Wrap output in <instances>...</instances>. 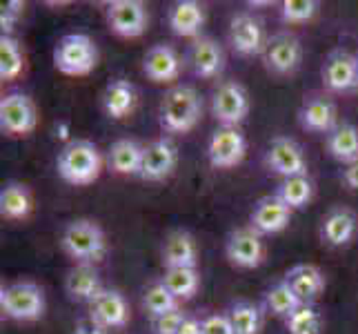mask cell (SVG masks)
I'll return each instance as SVG.
<instances>
[{
  "label": "cell",
  "mask_w": 358,
  "mask_h": 334,
  "mask_svg": "<svg viewBox=\"0 0 358 334\" xmlns=\"http://www.w3.org/2000/svg\"><path fill=\"white\" fill-rule=\"evenodd\" d=\"M203 116V98L194 85H174L165 92L158 109L160 127L167 134H187Z\"/></svg>",
  "instance_id": "1"
},
{
  "label": "cell",
  "mask_w": 358,
  "mask_h": 334,
  "mask_svg": "<svg viewBox=\"0 0 358 334\" xmlns=\"http://www.w3.org/2000/svg\"><path fill=\"white\" fill-rule=\"evenodd\" d=\"M56 169L65 183L73 185V188H85L101 176L103 154L96 143L87 139H73L58 152Z\"/></svg>",
  "instance_id": "2"
},
{
  "label": "cell",
  "mask_w": 358,
  "mask_h": 334,
  "mask_svg": "<svg viewBox=\"0 0 358 334\" xmlns=\"http://www.w3.org/2000/svg\"><path fill=\"white\" fill-rule=\"evenodd\" d=\"M60 247L76 263H96L107 252L103 228L92 218H73L60 234Z\"/></svg>",
  "instance_id": "3"
},
{
  "label": "cell",
  "mask_w": 358,
  "mask_h": 334,
  "mask_svg": "<svg viewBox=\"0 0 358 334\" xmlns=\"http://www.w3.org/2000/svg\"><path fill=\"white\" fill-rule=\"evenodd\" d=\"M45 292L34 281H14L0 290V312L5 319L20 321H38L45 314Z\"/></svg>",
  "instance_id": "4"
},
{
  "label": "cell",
  "mask_w": 358,
  "mask_h": 334,
  "mask_svg": "<svg viewBox=\"0 0 358 334\" xmlns=\"http://www.w3.org/2000/svg\"><path fill=\"white\" fill-rule=\"evenodd\" d=\"M98 65V47L87 34H67L54 49V67L65 76H87Z\"/></svg>",
  "instance_id": "5"
},
{
  "label": "cell",
  "mask_w": 358,
  "mask_h": 334,
  "mask_svg": "<svg viewBox=\"0 0 358 334\" xmlns=\"http://www.w3.org/2000/svg\"><path fill=\"white\" fill-rule=\"evenodd\" d=\"M303 63L301 39L292 32H276L267 39L263 49V65L274 76H292Z\"/></svg>",
  "instance_id": "6"
},
{
  "label": "cell",
  "mask_w": 358,
  "mask_h": 334,
  "mask_svg": "<svg viewBox=\"0 0 358 334\" xmlns=\"http://www.w3.org/2000/svg\"><path fill=\"white\" fill-rule=\"evenodd\" d=\"M38 125V109L29 94L9 92L0 98V132L7 136H29Z\"/></svg>",
  "instance_id": "7"
},
{
  "label": "cell",
  "mask_w": 358,
  "mask_h": 334,
  "mask_svg": "<svg viewBox=\"0 0 358 334\" xmlns=\"http://www.w3.org/2000/svg\"><path fill=\"white\" fill-rule=\"evenodd\" d=\"M250 114V94L238 81H223L212 92V116L225 127H238Z\"/></svg>",
  "instance_id": "8"
},
{
  "label": "cell",
  "mask_w": 358,
  "mask_h": 334,
  "mask_svg": "<svg viewBox=\"0 0 358 334\" xmlns=\"http://www.w3.org/2000/svg\"><path fill=\"white\" fill-rule=\"evenodd\" d=\"M247 154V139L241 127L218 125L207 143V160L214 169H231L241 165Z\"/></svg>",
  "instance_id": "9"
},
{
  "label": "cell",
  "mask_w": 358,
  "mask_h": 334,
  "mask_svg": "<svg viewBox=\"0 0 358 334\" xmlns=\"http://www.w3.org/2000/svg\"><path fill=\"white\" fill-rule=\"evenodd\" d=\"M105 18L109 29L120 39H138L150 25V14L141 0H112L105 7Z\"/></svg>",
  "instance_id": "10"
},
{
  "label": "cell",
  "mask_w": 358,
  "mask_h": 334,
  "mask_svg": "<svg viewBox=\"0 0 358 334\" xmlns=\"http://www.w3.org/2000/svg\"><path fill=\"white\" fill-rule=\"evenodd\" d=\"M229 45L238 56H263L267 45L265 25L254 11H238L229 22Z\"/></svg>",
  "instance_id": "11"
},
{
  "label": "cell",
  "mask_w": 358,
  "mask_h": 334,
  "mask_svg": "<svg viewBox=\"0 0 358 334\" xmlns=\"http://www.w3.org/2000/svg\"><path fill=\"white\" fill-rule=\"evenodd\" d=\"M265 165L282 179L307 176L305 150L289 136H276L265 152Z\"/></svg>",
  "instance_id": "12"
},
{
  "label": "cell",
  "mask_w": 358,
  "mask_h": 334,
  "mask_svg": "<svg viewBox=\"0 0 358 334\" xmlns=\"http://www.w3.org/2000/svg\"><path fill=\"white\" fill-rule=\"evenodd\" d=\"M225 256L234 267L254 270L265 261L263 237L254 228H236L225 241Z\"/></svg>",
  "instance_id": "13"
},
{
  "label": "cell",
  "mask_w": 358,
  "mask_h": 334,
  "mask_svg": "<svg viewBox=\"0 0 358 334\" xmlns=\"http://www.w3.org/2000/svg\"><path fill=\"white\" fill-rule=\"evenodd\" d=\"M176 163H178V150L174 141L169 136H160V139H154L143 147V163L138 176L150 183L165 181L174 174Z\"/></svg>",
  "instance_id": "14"
},
{
  "label": "cell",
  "mask_w": 358,
  "mask_h": 334,
  "mask_svg": "<svg viewBox=\"0 0 358 334\" xmlns=\"http://www.w3.org/2000/svg\"><path fill=\"white\" fill-rule=\"evenodd\" d=\"M356 76H358V56L343 47L331 49L323 63V69H320L323 88L331 94H345L350 90H356Z\"/></svg>",
  "instance_id": "15"
},
{
  "label": "cell",
  "mask_w": 358,
  "mask_h": 334,
  "mask_svg": "<svg viewBox=\"0 0 358 334\" xmlns=\"http://www.w3.org/2000/svg\"><path fill=\"white\" fill-rule=\"evenodd\" d=\"M299 123L305 132L329 134L338 125V109L336 103L325 94H310L299 109Z\"/></svg>",
  "instance_id": "16"
},
{
  "label": "cell",
  "mask_w": 358,
  "mask_h": 334,
  "mask_svg": "<svg viewBox=\"0 0 358 334\" xmlns=\"http://www.w3.org/2000/svg\"><path fill=\"white\" fill-rule=\"evenodd\" d=\"M187 60H189V67L194 71V76L205 78V81L218 78L220 74L225 71L223 45L214 39H209V36H201V39H196L192 43Z\"/></svg>",
  "instance_id": "17"
},
{
  "label": "cell",
  "mask_w": 358,
  "mask_h": 334,
  "mask_svg": "<svg viewBox=\"0 0 358 334\" xmlns=\"http://www.w3.org/2000/svg\"><path fill=\"white\" fill-rule=\"evenodd\" d=\"M292 212L294 209L282 203L276 194L263 196V199L254 205L252 214H250V228H254L261 237L278 234L289 225Z\"/></svg>",
  "instance_id": "18"
},
{
  "label": "cell",
  "mask_w": 358,
  "mask_h": 334,
  "mask_svg": "<svg viewBox=\"0 0 358 334\" xmlns=\"http://www.w3.org/2000/svg\"><path fill=\"white\" fill-rule=\"evenodd\" d=\"M182 71V60L169 43H158L147 49L143 74L152 83H174Z\"/></svg>",
  "instance_id": "19"
},
{
  "label": "cell",
  "mask_w": 358,
  "mask_h": 334,
  "mask_svg": "<svg viewBox=\"0 0 358 334\" xmlns=\"http://www.w3.org/2000/svg\"><path fill=\"white\" fill-rule=\"evenodd\" d=\"M101 272L94 263H76L65 277V292L76 303H94L103 292Z\"/></svg>",
  "instance_id": "20"
},
{
  "label": "cell",
  "mask_w": 358,
  "mask_h": 334,
  "mask_svg": "<svg viewBox=\"0 0 358 334\" xmlns=\"http://www.w3.org/2000/svg\"><path fill=\"white\" fill-rule=\"evenodd\" d=\"M90 316L96 319L105 330H118L129 323V305L122 292L105 288L101 296L90 305Z\"/></svg>",
  "instance_id": "21"
},
{
  "label": "cell",
  "mask_w": 358,
  "mask_h": 334,
  "mask_svg": "<svg viewBox=\"0 0 358 334\" xmlns=\"http://www.w3.org/2000/svg\"><path fill=\"white\" fill-rule=\"evenodd\" d=\"M163 258L165 270L176 267H199V243H196L194 234L187 230H174L167 234L163 243Z\"/></svg>",
  "instance_id": "22"
},
{
  "label": "cell",
  "mask_w": 358,
  "mask_h": 334,
  "mask_svg": "<svg viewBox=\"0 0 358 334\" xmlns=\"http://www.w3.org/2000/svg\"><path fill=\"white\" fill-rule=\"evenodd\" d=\"M358 232V216L350 207H334L325 214L320 223V241L329 247L350 245Z\"/></svg>",
  "instance_id": "23"
},
{
  "label": "cell",
  "mask_w": 358,
  "mask_h": 334,
  "mask_svg": "<svg viewBox=\"0 0 358 334\" xmlns=\"http://www.w3.org/2000/svg\"><path fill=\"white\" fill-rule=\"evenodd\" d=\"M169 29L180 39H201L205 25V7L196 0H178L167 9Z\"/></svg>",
  "instance_id": "24"
},
{
  "label": "cell",
  "mask_w": 358,
  "mask_h": 334,
  "mask_svg": "<svg viewBox=\"0 0 358 334\" xmlns=\"http://www.w3.org/2000/svg\"><path fill=\"white\" fill-rule=\"evenodd\" d=\"M285 281L289 283V288L294 294L299 296L301 303H314L320 299V294L325 292V274L323 270L314 263H299L287 270Z\"/></svg>",
  "instance_id": "25"
},
{
  "label": "cell",
  "mask_w": 358,
  "mask_h": 334,
  "mask_svg": "<svg viewBox=\"0 0 358 334\" xmlns=\"http://www.w3.org/2000/svg\"><path fill=\"white\" fill-rule=\"evenodd\" d=\"M136 101H138L136 88L125 78H114L112 83H107V88H105V92L101 96L105 114L112 120L127 118L136 109Z\"/></svg>",
  "instance_id": "26"
},
{
  "label": "cell",
  "mask_w": 358,
  "mask_h": 334,
  "mask_svg": "<svg viewBox=\"0 0 358 334\" xmlns=\"http://www.w3.org/2000/svg\"><path fill=\"white\" fill-rule=\"evenodd\" d=\"M34 209V196L29 185L20 181H7L0 190V216L7 221H27Z\"/></svg>",
  "instance_id": "27"
},
{
  "label": "cell",
  "mask_w": 358,
  "mask_h": 334,
  "mask_svg": "<svg viewBox=\"0 0 358 334\" xmlns=\"http://www.w3.org/2000/svg\"><path fill=\"white\" fill-rule=\"evenodd\" d=\"M325 147L329 156L343 165L358 160V127L350 120H343L325 136Z\"/></svg>",
  "instance_id": "28"
},
{
  "label": "cell",
  "mask_w": 358,
  "mask_h": 334,
  "mask_svg": "<svg viewBox=\"0 0 358 334\" xmlns=\"http://www.w3.org/2000/svg\"><path fill=\"white\" fill-rule=\"evenodd\" d=\"M143 147L134 139H118L112 143L107 152V163L112 167L114 174L120 176H138L141 163H143Z\"/></svg>",
  "instance_id": "29"
},
{
  "label": "cell",
  "mask_w": 358,
  "mask_h": 334,
  "mask_svg": "<svg viewBox=\"0 0 358 334\" xmlns=\"http://www.w3.org/2000/svg\"><path fill=\"white\" fill-rule=\"evenodd\" d=\"M227 316L236 334H261L263 330V305L238 299L227 307Z\"/></svg>",
  "instance_id": "30"
},
{
  "label": "cell",
  "mask_w": 358,
  "mask_h": 334,
  "mask_svg": "<svg viewBox=\"0 0 358 334\" xmlns=\"http://www.w3.org/2000/svg\"><path fill=\"white\" fill-rule=\"evenodd\" d=\"M167 290L176 296L178 301H189L194 299L201 290V274L199 267H176V270H165L163 279Z\"/></svg>",
  "instance_id": "31"
},
{
  "label": "cell",
  "mask_w": 358,
  "mask_h": 334,
  "mask_svg": "<svg viewBox=\"0 0 358 334\" xmlns=\"http://www.w3.org/2000/svg\"><path fill=\"white\" fill-rule=\"evenodd\" d=\"M278 199L292 209H303L314 199V181L310 176H292L282 179L274 192Z\"/></svg>",
  "instance_id": "32"
},
{
  "label": "cell",
  "mask_w": 358,
  "mask_h": 334,
  "mask_svg": "<svg viewBox=\"0 0 358 334\" xmlns=\"http://www.w3.org/2000/svg\"><path fill=\"white\" fill-rule=\"evenodd\" d=\"M24 71V49L14 36H0V81H16Z\"/></svg>",
  "instance_id": "33"
},
{
  "label": "cell",
  "mask_w": 358,
  "mask_h": 334,
  "mask_svg": "<svg viewBox=\"0 0 358 334\" xmlns=\"http://www.w3.org/2000/svg\"><path fill=\"white\" fill-rule=\"evenodd\" d=\"M143 307L150 319H158L167 312L180 310V301L167 290L163 281H154L150 288L143 292Z\"/></svg>",
  "instance_id": "34"
},
{
  "label": "cell",
  "mask_w": 358,
  "mask_h": 334,
  "mask_svg": "<svg viewBox=\"0 0 358 334\" xmlns=\"http://www.w3.org/2000/svg\"><path fill=\"white\" fill-rule=\"evenodd\" d=\"M299 305H301V299L294 294V290L289 288V283L285 279L276 281L274 286L265 292V305L263 307L274 316L287 319Z\"/></svg>",
  "instance_id": "35"
},
{
  "label": "cell",
  "mask_w": 358,
  "mask_h": 334,
  "mask_svg": "<svg viewBox=\"0 0 358 334\" xmlns=\"http://www.w3.org/2000/svg\"><path fill=\"white\" fill-rule=\"evenodd\" d=\"M285 328L289 334H320L323 330V316L314 303H301L285 319Z\"/></svg>",
  "instance_id": "36"
},
{
  "label": "cell",
  "mask_w": 358,
  "mask_h": 334,
  "mask_svg": "<svg viewBox=\"0 0 358 334\" xmlns=\"http://www.w3.org/2000/svg\"><path fill=\"white\" fill-rule=\"evenodd\" d=\"M316 0H282L280 3V18L287 25H303L318 14Z\"/></svg>",
  "instance_id": "37"
},
{
  "label": "cell",
  "mask_w": 358,
  "mask_h": 334,
  "mask_svg": "<svg viewBox=\"0 0 358 334\" xmlns=\"http://www.w3.org/2000/svg\"><path fill=\"white\" fill-rule=\"evenodd\" d=\"M22 14H24L22 0H9V3H3V11H0V29H3V36H11V32H14Z\"/></svg>",
  "instance_id": "38"
},
{
  "label": "cell",
  "mask_w": 358,
  "mask_h": 334,
  "mask_svg": "<svg viewBox=\"0 0 358 334\" xmlns=\"http://www.w3.org/2000/svg\"><path fill=\"white\" fill-rule=\"evenodd\" d=\"M185 316H187L185 310H174L158 319H152V334H178Z\"/></svg>",
  "instance_id": "39"
},
{
  "label": "cell",
  "mask_w": 358,
  "mask_h": 334,
  "mask_svg": "<svg viewBox=\"0 0 358 334\" xmlns=\"http://www.w3.org/2000/svg\"><path fill=\"white\" fill-rule=\"evenodd\" d=\"M203 334H236L227 312L203 314Z\"/></svg>",
  "instance_id": "40"
},
{
  "label": "cell",
  "mask_w": 358,
  "mask_h": 334,
  "mask_svg": "<svg viewBox=\"0 0 358 334\" xmlns=\"http://www.w3.org/2000/svg\"><path fill=\"white\" fill-rule=\"evenodd\" d=\"M71 334H107V330L98 323L96 319L87 316H80L76 323H73V332Z\"/></svg>",
  "instance_id": "41"
},
{
  "label": "cell",
  "mask_w": 358,
  "mask_h": 334,
  "mask_svg": "<svg viewBox=\"0 0 358 334\" xmlns=\"http://www.w3.org/2000/svg\"><path fill=\"white\" fill-rule=\"evenodd\" d=\"M341 183L348 190L358 192V160H356V163H352V165H345L343 174H341Z\"/></svg>",
  "instance_id": "42"
},
{
  "label": "cell",
  "mask_w": 358,
  "mask_h": 334,
  "mask_svg": "<svg viewBox=\"0 0 358 334\" xmlns=\"http://www.w3.org/2000/svg\"><path fill=\"white\" fill-rule=\"evenodd\" d=\"M178 334H203V316L187 314L182 319Z\"/></svg>",
  "instance_id": "43"
},
{
  "label": "cell",
  "mask_w": 358,
  "mask_h": 334,
  "mask_svg": "<svg viewBox=\"0 0 358 334\" xmlns=\"http://www.w3.org/2000/svg\"><path fill=\"white\" fill-rule=\"evenodd\" d=\"M56 136L60 141H65V145L73 141V139H69V123L67 120H58L56 123Z\"/></svg>",
  "instance_id": "44"
},
{
  "label": "cell",
  "mask_w": 358,
  "mask_h": 334,
  "mask_svg": "<svg viewBox=\"0 0 358 334\" xmlns=\"http://www.w3.org/2000/svg\"><path fill=\"white\" fill-rule=\"evenodd\" d=\"M356 90H358V76H356Z\"/></svg>",
  "instance_id": "45"
}]
</instances>
